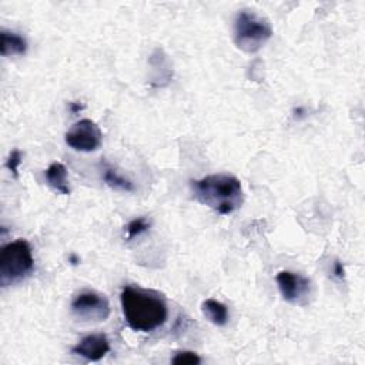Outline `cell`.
I'll return each instance as SVG.
<instances>
[{
  "label": "cell",
  "mask_w": 365,
  "mask_h": 365,
  "mask_svg": "<svg viewBox=\"0 0 365 365\" xmlns=\"http://www.w3.org/2000/svg\"><path fill=\"white\" fill-rule=\"evenodd\" d=\"M120 302L126 323L135 331L152 333L167 321V304L156 291L126 286L121 290Z\"/></svg>",
  "instance_id": "6da1fadb"
},
{
  "label": "cell",
  "mask_w": 365,
  "mask_h": 365,
  "mask_svg": "<svg viewBox=\"0 0 365 365\" xmlns=\"http://www.w3.org/2000/svg\"><path fill=\"white\" fill-rule=\"evenodd\" d=\"M273 37L270 21L253 10H241L234 19L233 39L244 53H257Z\"/></svg>",
  "instance_id": "3957f363"
},
{
  "label": "cell",
  "mask_w": 365,
  "mask_h": 365,
  "mask_svg": "<svg viewBox=\"0 0 365 365\" xmlns=\"http://www.w3.org/2000/svg\"><path fill=\"white\" fill-rule=\"evenodd\" d=\"M333 274L339 278V280H342V278L346 277V270H344V266H342V263L339 260H335L334 264H333Z\"/></svg>",
  "instance_id": "2e32d148"
},
{
  "label": "cell",
  "mask_w": 365,
  "mask_h": 365,
  "mask_svg": "<svg viewBox=\"0 0 365 365\" xmlns=\"http://www.w3.org/2000/svg\"><path fill=\"white\" fill-rule=\"evenodd\" d=\"M46 181L48 184L60 195L69 196L70 195V186L68 181V168L63 163H52L46 170Z\"/></svg>",
  "instance_id": "9c48e42d"
},
{
  "label": "cell",
  "mask_w": 365,
  "mask_h": 365,
  "mask_svg": "<svg viewBox=\"0 0 365 365\" xmlns=\"http://www.w3.org/2000/svg\"><path fill=\"white\" fill-rule=\"evenodd\" d=\"M193 197L221 216L239 210L244 201L240 180L230 175H210L191 181Z\"/></svg>",
  "instance_id": "7a4b0ae2"
},
{
  "label": "cell",
  "mask_w": 365,
  "mask_h": 365,
  "mask_svg": "<svg viewBox=\"0 0 365 365\" xmlns=\"http://www.w3.org/2000/svg\"><path fill=\"white\" fill-rule=\"evenodd\" d=\"M66 144L76 152L92 153L101 146L103 133L100 127L90 119H83L72 126L64 136Z\"/></svg>",
  "instance_id": "8992f818"
},
{
  "label": "cell",
  "mask_w": 365,
  "mask_h": 365,
  "mask_svg": "<svg viewBox=\"0 0 365 365\" xmlns=\"http://www.w3.org/2000/svg\"><path fill=\"white\" fill-rule=\"evenodd\" d=\"M109 351L110 342L104 334H92L84 337L72 348L73 354L88 361H100Z\"/></svg>",
  "instance_id": "ba28073f"
},
{
  "label": "cell",
  "mask_w": 365,
  "mask_h": 365,
  "mask_svg": "<svg viewBox=\"0 0 365 365\" xmlns=\"http://www.w3.org/2000/svg\"><path fill=\"white\" fill-rule=\"evenodd\" d=\"M171 362L177 365H197L201 364V358L193 351H179L176 353L173 359H171Z\"/></svg>",
  "instance_id": "5bb4252c"
},
{
  "label": "cell",
  "mask_w": 365,
  "mask_h": 365,
  "mask_svg": "<svg viewBox=\"0 0 365 365\" xmlns=\"http://www.w3.org/2000/svg\"><path fill=\"white\" fill-rule=\"evenodd\" d=\"M84 109V106H81L80 103H70V110L73 112V113H79L80 110H83Z\"/></svg>",
  "instance_id": "e0dca14e"
},
{
  "label": "cell",
  "mask_w": 365,
  "mask_h": 365,
  "mask_svg": "<svg viewBox=\"0 0 365 365\" xmlns=\"http://www.w3.org/2000/svg\"><path fill=\"white\" fill-rule=\"evenodd\" d=\"M103 171H104V173H103V180H104V183L107 186H109V187H112L115 190H120V191H127V193L135 191V184L130 180H128V179L123 177L119 173V171H116L115 168H112L109 166H106Z\"/></svg>",
  "instance_id": "7c38bea8"
},
{
  "label": "cell",
  "mask_w": 365,
  "mask_h": 365,
  "mask_svg": "<svg viewBox=\"0 0 365 365\" xmlns=\"http://www.w3.org/2000/svg\"><path fill=\"white\" fill-rule=\"evenodd\" d=\"M20 164H21V153L19 152V150H13L6 160V168L10 171L14 177H17Z\"/></svg>",
  "instance_id": "9a60e30c"
},
{
  "label": "cell",
  "mask_w": 365,
  "mask_h": 365,
  "mask_svg": "<svg viewBox=\"0 0 365 365\" xmlns=\"http://www.w3.org/2000/svg\"><path fill=\"white\" fill-rule=\"evenodd\" d=\"M33 270V253L26 240L9 243L0 251V286L3 288L23 282Z\"/></svg>",
  "instance_id": "277c9868"
},
{
  "label": "cell",
  "mask_w": 365,
  "mask_h": 365,
  "mask_svg": "<svg viewBox=\"0 0 365 365\" xmlns=\"http://www.w3.org/2000/svg\"><path fill=\"white\" fill-rule=\"evenodd\" d=\"M28 50V41L23 36L13 32H0V55L8 56H21Z\"/></svg>",
  "instance_id": "30bf717a"
},
{
  "label": "cell",
  "mask_w": 365,
  "mask_h": 365,
  "mask_svg": "<svg viewBox=\"0 0 365 365\" xmlns=\"http://www.w3.org/2000/svg\"><path fill=\"white\" fill-rule=\"evenodd\" d=\"M201 311L204 317L217 327H224L228 323V308L226 304L217 302L214 298H208L201 304Z\"/></svg>",
  "instance_id": "8fae6325"
},
{
  "label": "cell",
  "mask_w": 365,
  "mask_h": 365,
  "mask_svg": "<svg viewBox=\"0 0 365 365\" xmlns=\"http://www.w3.org/2000/svg\"><path fill=\"white\" fill-rule=\"evenodd\" d=\"M72 313L83 321H104L110 315V303L96 291H81L72 302Z\"/></svg>",
  "instance_id": "5b68a950"
},
{
  "label": "cell",
  "mask_w": 365,
  "mask_h": 365,
  "mask_svg": "<svg viewBox=\"0 0 365 365\" xmlns=\"http://www.w3.org/2000/svg\"><path fill=\"white\" fill-rule=\"evenodd\" d=\"M277 284L286 302L304 306L311 295V282L302 274L291 271H280L277 274Z\"/></svg>",
  "instance_id": "52a82bcc"
},
{
  "label": "cell",
  "mask_w": 365,
  "mask_h": 365,
  "mask_svg": "<svg viewBox=\"0 0 365 365\" xmlns=\"http://www.w3.org/2000/svg\"><path fill=\"white\" fill-rule=\"evenodd\" d=\"M148 228H150V223L144 217L135 219L133 221L126 226V240H133L139 237L140 234L146 233Z\"/></svg>",
  "instance_id": "4fadbf2b"
}]
</instances>
